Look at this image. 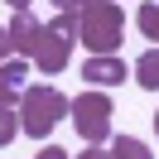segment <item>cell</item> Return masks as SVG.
<instances>
[{
	"label": "cell",
	"instance_id": "obj_1",
	"mask_svg": "<svg viewBox=\"0 0 159 159\" xmlns=\"http://www.w3.org/2000/svg\"><path fill=\"white\" fill-rule=\"evenodd\" d=\"M72 34H77L82 48H92V53H116L120 34H125V15H120L116 0H92L87 10L72 15Z\"/></svg>",
	"mask_w": 159,
	"mask_h": 159
},
{
	"label": "cell",
	"instance_id": "obj_2",
	"mask_svg": "<svg viewBox=\"0 0 159 159\" xmlns=\"http://www.w3.org/2000/svg\"><path fill=\"white\" fill-rule=\"evenodd\" d=\"M68 111H72V101L58 87H24L20 92V130L34 135V140H43Z\"/></svg>",
	"mask_w": 159,
	"mask_h": 159
},
{
	"label": "cell",
	"instance_id": "obj_3",
	"mask_svg": "<svg viewBox=\"0 0 159 159\" xmlns=\"http://www.w3.org/2000/svg\"><path fill=\"white\" fill-rule=\"evenodd\" d=\"M111 116H116V106H111L106 92H82V97L72 101V125H77V135L87 140V145L111 140Z\"/></svg>",
	"mask_w": 159,
	"mask_h": 159
},
{
	"label": "cell",
	"instance_id": "obj_4",
	"mask_svg": "<svg viewBox=\"0 0 159 159\" xmlns=\"http://www.w3.org/2000/svg\"><path fill=\"white\" fill-rule=\"evenodd\" d=\"M72 43H77V34H72V15L58 10V20L43 24V43H39V53H34V63H39L43 72H63L68 58H72Z\"/></svg>",
	"mask_w": 159,
	"mask_h": 159
},
{
	"label": "cell",
	"instance_id": "obj_5",
	"mask_svg": "<svg viewBox=\"0 0 159 159\" xmlns=\"http://www.w3.org/2000/svg\"><path fill=\"white\" fill-rule=\"evenodd\" d=\"M10 43H15V53H20V58H34V53H39V43H43V24L34 20L29 10H15V20H10Z\"/></svg>",
	"mask_w": 159,
	"mask_h": 159
},
{
	"label": "cell",
	"instance_id": "obj_6",
	"mask_svg": "<svg viewBox=\"0 0 159 159\" xmlns=\"http://www.w3.org/2000/svg\"><path fill=\"white\" fill-rule=\"evenodd\" d=\"M82 77L92 82V87H116V82H125V63L116 58V53H92L87 63H82Z\"/></svg>",
	"mask_w": 159,
	"mask_h": 159
},
{
	"label": "cell",
	"instance_id": "obj_7",
	"mask_svg": "<svg viewBox=\"0 0 159 159\" xmlns=\"http://www.w3.org/2000/svg\"><path fill=\"white\" fill-rule=\"evenodd\" d=\"M135 82H140L145 92H159V48L140 53V63H135Z\"/></svg>",
	"mask_w": 159,
	"mask_h": 159
},
{
	"label": "cell",
	"instance_id": "obj_8",
	"mask_svg": "<svg viewBox=\"0 0 159 159\" xmlns=\"http://www.w3.org/2000/svg\"><path fill=\"white\" fill-rule=\"evenodd\" d=\"M111 159H154V154H149V145H145V140H135V135H120L116 145H111Z\"/></svg>",
	"mask_w": 159,
	"mask_h": 159
},
{
	"label": "cell",
	"instance_id": "obj_9",
	"mask_svg": "<svg viewBox=\"0 0 159 159\" xmlns=\"http://www.w3.org/2000/svg\"><path fill=\"white\" fill-rule=\"evenodd\" d=\"M0 77L10 82V87H29V58H10V63H0Z\"/></svg>",
	"mask_w": 159,
	"mask_h": 159
},
{
	"label": "cell",
	"instance_id": "obj_10",
	"mask_svg": "<svg viewBox=\"0 0 159 159\" xmlns=\"http://www.w3.org/2000/svg\"><path fill=\"white\" fill-rule=\"evenodd\" d=\"M140 29H145V39H159V5L154 0L140 5Z\"/></svg>",
	"mask_w": 159,
	"mask_h": 159
},
{
	"label": "cell",
	"instance_id": "obj_11",
	"mask_svg": "<svg viewBox=\"0 0 159 159\" xmlns=\"http://www.w3.org/2000/svg\"><path fill=\"white\" fill-rule=\"evenodd\" d=\"M20 135V111H0V149Z\"/></svg>",
	"mask_w": 159,
	"mask_h": 159
},
{
	"label": "cell",
	"instance_id": "obj_12",
	"mask_svg": "<svg viewBox=\"0 0 159 159\" xmlns=\"http://www.w3.org/2000/svg\"><path fill=\"white\" fill-rule=\"evenodd\" d=\"M15 97H20V87H10V82L0 77V111H15Z\"/></svg>",
	"mask_w": 159,
	"mask_h": 159
},
{
	"label": "cell",
	"instance_id": "obj_13",
	"mask_svg": "<svg viewBox=\"0 0 159 159\" xmlns=\"http://www.w3.org/2000/svg\"><path fill=\"white\" fill-rule=\"evenodd\" d=\"M53 5H58V10H68V15H77V10H87L92 0H53Z\"/></svg>",
	"mask_w": 159,
	"mask_h": 159
},
{
	"label": "cell",
	"instance_id": "obj_14",
	"mask_svg": "<svg viewBox=\"0 0 159 159\" xmlns=\"http://www.w3.org/2000/svg\"><path fill=\"white\" fill-rule=\"evenodd\" d=\"M34 159H68V149H58V145H43Z\"/></svg>",
	"mask_w": 159,
	"mask_h": 159
},
{
	"label": "cell",
	"instance_id": "obj_15",
	"mask_svg": "<svg viewBox=\"0 0 159 159\" xmlns=\"http://www.w3.org/2000/svg\"><path fill=\"white\" fill-rule=\"evenodd\" d=\"M5 53H15V43H10V29L0 24V63H5Z\"/></svg>",
	"mask_w": 159,
	"mask_h": 159
},
{
	"label": "cell",
	"instance_id": "obj_16",
	"mask_svg": "<svg viewBox=\"0 0 159 159\" xmlns=\"http://www.w3.org/2000/svg\"><path fill=\"white\" fill-rule=\"evenodd\" d=\"M77 159H111V154H106V149H101V145H87V149H82Z\"/></svg>",
	"mask_w": 159,
	"mask_h": 159
},
{
	"label": "cell",
	"instance_id": "obj_17",
	"mask_svg": "<svg viewBox=\"0 0 159 159\" xmlns=\"http://www.w3.org/2000/svg\"><path fill=\"white\" fill-rule=\"evenodd\" d=\"M10 5H15V10H29V0H10Z\"/></svg>",
	"mask_w": 159,
	"mask_h": 159
},
{
	"label": "cell",
	"instance_id": "obj_18",
	"mask_svg": "<svg viewBox=\"0 0 159 159\" xmlns=\"http://www.w3.org/2000/svg\"><path fill=\"white\" fill-rule=\"evenodd\" d=\"M154 130H159V111H154Z\"/></svg>",
	"mask_w": 159,
	"mask_h": 159
}]
</instances>
